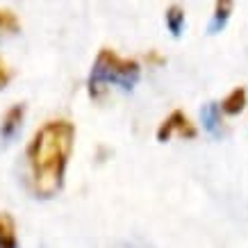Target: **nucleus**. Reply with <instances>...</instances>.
<instances>
[{
	"label": "nucleus",
	"mask_w": 248,
	"mask_h": 248,
	"mask_svg": "<svg viewBox=\"0 0 248 248\" xmlns=\"http://www.w3.org/2000/svg\"><path fill=\"white\" fill-rule=\"evenodd\" d=\"M73 139H76V128L68 121H48L32 137L28 146V166H30L32 191L37 196L50 198L60 191Z\"/></svg>",
	"instance_id": "1"
},
{
	"label": "nucleus",
	"mask_w": 248,
	"mask_h": 248,
	"mask_svg": "<svg viewBox=\"0 0 248 248\" xmlns=\"http://www.w3.org/2000/svg\"><path fill=\"white\" fill-rule=\"evenodd\" d=\"M139 78V64L135 60H123L112 50H100L91 73V93L107 82H121L123 87H132Z\"/></svg>",
	"instance_id": "2"
},
{
	"label": "nucleus",
	"mask_w": 248,
	"mask_h": 248,
	"mask_svg": "<svg viewBox=\"0 0 248 248\" xmlns=\"http://www.w3.org/2000/svg\"><path fill=\"white\" fill-rule=\"evenodd\" d=\"M173 135H180V137H196V128L191 125V121L180 112V109H175V112L169 116V119L159 125L157 130V139L159 141H166V139H171Z\"/></svg>",
	"instance_id": "3"
},
{
	"label": "nucleus",
	"mask_w": 248,
	"mask_h": 248,
	"mask_svg": "<svg viewBox=\"0 0 248 248\" xmlns=\"http://www.w3.org/2000/svg\"><path fill=\"white\" fill-rule=\"evenodd\" d=\"M0 248H18L16 223L7 212H0Z\"/></svg>",
	"instance_id": "4"
},
{
	"label": "nucleus",
	"mask_w": 248,
	"mask_h": 248,
	"mask_svg": "<svg viewBox=\"0 0 248 248\" xmlns=\"http://www.w3.org/2000/svg\"><path fill=\"white\" fill-rule=\"evenodd\" d=\"M244 105H246V89L237 87V89L230 91L226 96V100L221 103V109L226 114H239L241 109H244Z\"/></svg>",
	"instance_id": "5"
},
{
	"label": "nucleus",
	"mask_w": 248,
	"mask_h": 248,
	"mask_svg": "<svg viewBox=\"0 0 248 248\" xmlns=\"http://www.w3.org/2000/svg\"><path fill=\"white\" fill-rule=\"evenodd\" d=\"M23 112H25V107L16 105V107H12V109L5 114V121H2V135L5 137L14 135V130L18 128V123L23 121Z\"/></svg>",
	"instance_id": "6"
},
{
	"label": "nucleus",
	"mask_w": 248,
	"mask_h": 248,
	"mask_svg": "<svg viewBox=\"0 0 248 248\" xmlns=\"http://www.w3.org/2000/svg\"><path fill=\"white\" fill-rule=\"evenodd\" d=\"M230 9L232 5L230 2H217V7H214V21H212L210 30H218V28H223V23L228 21V14H230Z\"/></svg>",
	"instance_id": "7"
},
{
	"label": "nucleus",
	"mask_w": 248,
	"mask_h": 248,
	"mask_svg": "<svg viewBox=\"0 0 248 248\" xmlns=\"http://www.w3.org/2000/svg\"><path fill=\"white\" fill-rule=\"evenodd\" d=\"M166 23H169V28H171L173 34H180V28H182V23H185V14H182V9L180 7L169 9V14H166Z\"/></svg>",
	"instance_id": "8"
},
{
	"label": "nucleus",
	"mask_w": 248,
	"mask_h": 248,
	"mask_svg": "<svg viewBox=\"0 0 248 248\" xmlns=\"http://www.w3.org/2000/svg\"><path fill=\"white\" fill-rule=\"evenodd\" d=\"M0 30H18V21L12 12L0 9Z\"/></svg>",
	"instance_id": "9"
},
{
	"label": "nucleus",
	"mask_w": 248,
	"mask_h": 248,
	"mask_svg": "<svg viewBox=\"0 0 248 248\" xmlns=\"http://www.w3.org/2000/svg\"><path fill=\"white\" fill-rule=\"evenodd\" d=\"M7 80H9V68H7V64L0 60V87H5L7 84Z\"/></svg>",
	"instance_id": "10"
}]
</instances>
